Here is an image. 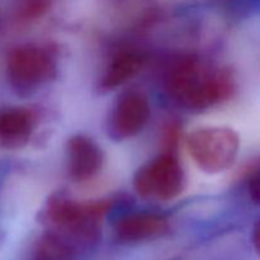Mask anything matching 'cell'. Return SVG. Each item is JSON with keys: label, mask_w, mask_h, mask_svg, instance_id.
<instances>
[{"label": "cell", "mask_w": 260, "mask_h": 260, "mask_svg": "<svg viewBox=\"0 0 260 260\" xmlns=\"http://www.w3.org/2000/svg\"><path fill=\"white\" fill-rule=\"evenodd\" d=\"M168 90L189 109H205L228 98L233 80L225 73H208L192 58L178 62L168 76Z\"/></svg>", "instance_id": "obj_1"}, {"label": "cell", "mask_w": 260, "mask_h": 260, "mask_svg": "<svg viewBox=\"0 0 260 260\" xmlns=\"http://www.w3.org/2000/svg\"><path fill=\"white\" fill-rule=\"evenodd\" d=\"M239 136L226 127H202L190 132L187 149L201 170L210 174L221 173L235 162Z\"/></svg>", "instance_id": "obj_2"}, {"label": "cell", "mask_w": 260, "mask_h": 260, "mask_svg": "<svg viewBox=\"0 0 260 260\" xmlns=\"http://www.w3.org/2000/svg\"><path fill=\"white\" fill-rule=\"evenodd\" d=\"M8 78L18 89H35L55 76L56 63L43 48L33 45L17 47L10 52L7 63Z\"/></svg>", "instance_id": "obj_3"}, {"label": "cell", "mask_w": 260, "mask_h": 260, "mask_svg": "<svg viewBox=\"0 0 260 260\" xmlns=\"http://www.w3.org/2000/svg\"><path fill=\"white\" fill-rule=\"evenodd\" d=\"M184 187V174L173 155H162L139 170L135 188L142 197L169 201L178 197Z\"/></svg>", "instance_id": "obj_4"}, {"label": "cell", "mask_w": 260, "mask_h": 260, "mask_svg": "<svg viewBox=\"0 0 260 260\" xmlns=\"http://www.w3.org/2000/svg\"><path fill=\"white\" fill-rule=\"evenodd\" d=\"M103 205L81 206L70 201H56L48 210L51 221L63 231L79 238H90L95 231L98 218L103 215Z\"/></svg>", "instance_id": "obj_5"}, {"label": "cell", "mask_w": 260, "mask_h": 260, "mask_svg": "<svg viewBox=\"0 0 260 260\" xmlns=\"http://www.w3.org/2000/svg\"><path fill=\"white\" fill-rule=\"evenodd\" d=\"M150 118L147 99L140 93H127L119 98L111 116L112 135L116 139H128L142 131Z\"/></svg>", "instance_id": "obj_6"}, {"label": "cell", "mask_w": 260, "mask_h": 260, "mask_svg": "<svg viewBox=\"0 0 260 260\" xmlns=\"http://www.w3.org/2000/svg\"><path fill=\"white\" fill-rule=\"evenodd\" d=\"M69 172L78 182L91 179L101 170L102 151L90 139L75 136L69 141Z\"/></svg>", "instance_id": "obj_7"}, {"label": "cell", "mask_w": 260, "mask_h": 260, "mask_svg": "<svg viewBox=\"0 0 260 260\" xmlns=\"http://www.w3.org/2000/svg\"><path fill=\"white\" fill-rule=\"evenodd\" d=\"M168 222L155 213H132L122 217L116 225V234L124 243L150 240L167 233Z\"/></svg>", "instance_id": "obj_8"}, {"label": "cell", "mask_w": 260, "mask_h": 260, "mask_svg": "<svg viewBox=\"0 0 260 260\" xmlns=\"http://www.w3.org/2000/svg\"><path fill=\"white\" fill-rule=\"evenodd\" d=\"M32 113L24 108H5L0 111V142L8 147L22 146L33 131Z\"/></svg>", "instance_id": "obj_9"}, {"label": "cell", "mask_w": 260, "mask_h": 260, "mask_svg": "<svg viewBox=\"0 0 260 260\" xmlns=\"http://www.w3.org/2000/svg\"><path fill=\"white\" fill-rule=\"evenodd\" d=\"M142 60L137 53L123 52L112 60L111 65L106 71L102 85L107 89H113L134 78L141 69Z\"/></svg>", "instance_id": "obj_10"}, {"label": "cell", "mask_w": 260, "mask_h": 260, "mask_svg": "<svg viewBox=\"0 0 260 260\" xmlns=\"http://www.w3.org/2000/svg\"><path fill=\"white\" fill-rule=\"evenodd\" d=\"M73 258V246L61 236L48 234L38 243L33 260H71Z\"/></svg>", "instance_id": "obj_11"}, {"label": "cell", "mask_w": 260, "mask_h": 260, "mask_svg": "<svg viewBox=\"0 0 260 260\" xmlns=\"http://www.w3.org/2000/svg\"><path fill=\"white\" fill-rule=\"evenodd\" d=\"M249 194L254 203L260 205V172L256 173L249 182Z\"/></svg>", "instance_id": "obj_12"}, {"label": "cell", "mask_w": 260, "mask_h": 260, "mask_svg": "<svg viewBox=\"0 0 260 260\" xmlns=\"http://www.w3.org/2000/svg\"><path fill=\"white\" fill-rule=\"evenodd\" d=\"M253 244H254V248H255L256 253H258L260 255V221L258 223H256L255 229H254Z\"/></svg>", "instance_id": "obj_13"}]
</instances>
